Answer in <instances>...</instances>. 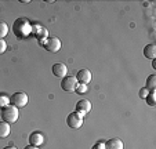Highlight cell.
Wrapping results in <instances>:
<instances>
[{
  "mask_svg": "<svg viewBox=\"0 0 156 149\" xmlns=\"http://www.w3.org/2000/svg\"><path fill=\"white\" fill-rule=\"evenodd\" d=\"M33 30L30 22L27 18H17L12 23V32L18 39H25L30 35V32Z\"/></svg>",
  "mask_w": 156,
  "mask_h": 149,
  "instance_id": "1",
  "label": "cell"
},
{
  "mask_svg": "<svg viewBox=\"0 0 156 149\" xmlns=\"http://www.w3.org/2000/svg\"><path fill=\"white\" fill-rule=\"evenodd\" d=\"M18 116H20V112H18V108H15L14 105H9L4 109H2V120L9 123V124L17 122Z\"/></svg>",
  "mask_w": 156,
  "mask_h": 149,
  "instance_id": "2",
  "label": "cell"
},
{
  "mask_svg": "<svg viewBox=\"0 0 156 149\" xmlns=\"http://www.w3.org/2000/svg\"><path fill=\"white\" fill-rule=\"evenodd\" d=\"M83 119H84V115L77 113V112H72L66 117V124L71 129H80L83 126Z\"/></svg>",
  "mask_w": 156,
  "mask_h": 149,
  "instance_id": "3",
  "label": "cell"
},
{
  "mask_svg": "<svg viewBox=\"0 0 156 149\" xmlns=\"http://www.w3.org/2000/svg\"><path fill=\"white\" fill-rule=\"evenodd\" d=\"M28 101H29V98H28V94L27 93H15L11 95V98H10V102H11V105H14L15 108H24V106L28 105Z\"/></svg>",
  "mask_w": 156,
  "mask_h": 149,
  "instance_id": "4",
  "label": "cell"
},
{
  "mask_svg": "<svg viewBox=\"0 0 156 149\" xmlns=\"http://www.w3.org/2000/svg\"><path fill=\"white\" fill-rule=\"evenodd\" d=\"M77 79H76V76H65L64 79H62V82H61V88L64 91H66V93H72V91H75L76 90V87H77Z\"/></svg>",
  "mask_w": 156,
  "mask_h": 149,
  "instance_id": "5",
  "label": "cell"
},
{
  "mask_svg": "<svg viewBox=\"0 0 156 149\" xmlns=\"http://www.w3.org/2000/svg\"><path fill=\"white\" fill-rule=\"evenodd\" d=\"M43 47L50 53H57L61 50V40L58 37H48L46 41H43Z\"/></svg>",
  "mask_w": 156,
  "mask_h": 149,
  "instance_id": "6",
  "label": "cell"
},
{
  "mask_svg": "<svg viewBox=\"0 0 156 149\" xmlns=\"http://www.w3.org/2000/svg\"><path fill=\"white\" fill-rule=\"evenodd\" d=\"M53 75L57 77H61V79H64L65 76H68V68H66V65L62 64V62L54 64L53 65Z\"/></svg>",
  "mask_w": 156,
  "mask_h": 149,
  "instance_id": "7",
  "label": "cell"
},
{
  "mask_svg": "<svg viewBox=\"0 0 156 149\" xmlns=\"http://www.w3.org/2000/svg\"><path fill=\"white\" fill-rule=\"evenodd\" d=\"M76 79L79 84H86L87 86L88 83L91 82V72L88 69H80L76 75Z\"/></svg>",
  "mask_w": 156,
  "mask_h": 149,
  "instance_id": "8",
  "label": "cell"
},
{
  "mask_svg": "<svg viewBox=\"0 0 156 149\" xmlns=\"http://www.w3.org/2000/svg\"><path fill=\"white\" fill-rule=\"evenodd\" d=\"M90 111H91V102L87 101V99H80L79 102L76 104V112L77 113L86 115V113H88Z\"/></svg>",
  "mask_w": 156,
  "mask_h": 149,
  "instance_id": "9",
  "label": "cell"
},
{
  "mask_svg": "<svg viewBox=\"0 0 156 149\" xmlns=\"http://www.w3.org/2000/svg\"><path fill=\"white\" fill-rule=\"evenodd\" d=\"M105 149H124L123 141L120 138H111L105 142Z\"/></svg>",
  "mask_w": 156,
  "mask_h": 149,
  "instance_id": "10",
  "label": "cell"
},
{
  "mask_svg": "<svg viewBox=\"0 0 156 149\" xmlns=\"http://www.w3.org/2000/svg\"><path fill=\"white\" fill-rule=\"evenodd\" d=\"M29 142H30V145H33V146H40L41 144L44 142V135L39 131L32 133V134L29 135Z\"/></svg>",
  "mask_w": 156,
  "mask_h": 149,
  "instance_id": "11",
  "label": "cell"
},
{
  "mask_svg": "<svg viewBox=\"0 0 156 149\" xmlns=\"http://www.w3.org/2000/svg\"><path fill=\"white\" fill-rule=\"evenodd\" d=\"M144 55L148 59H155L156 58V46L155 44H148L144 47Z\"/></svg>",
  "mask_w": 156,
  "mask_h": 149,
  "instance_id": "12",
  "label": "cell"
},
{
  "mask_svg": "<svg viewBox=\"0 0 156 149\" xmlns=\"http://www.w3.org/2000/svg\"><path fill=\"white\" fill-rule=\"evenodd\" d=\"M10 124L6 122H0V138H7L10 135Z\"/></svg>",
  "mask_w": 156,
  "mask_h": 149,
  "instance_id": "13",
  "label": "cell"
},
{
  "mask_svg": "<svg viewBox=\"0 0 156 149\" xmlns=\"http://www.w3.org/2000/svg\"><path fill=\"white\" fill-rule=\"evenodd\" d=\"M145 88H147V90H149V91L156 90V75H151V76H148Z\"/></svg>",
  "mask_w": 156,
  "mask_h": 149,
  "instance_id": "14",
  "label": "cell"
},
{
  "mask_svg": "<svg viewBox=\"0 0 156 149\" xmlns=\"http://www.w3.org/2000/svg\"><path fill=\"white\" fill-rule=\"evenodd\" d=\"M155 97H156V90H152V91H149V93H148V95H147V98H145V101L148 102V105H149V106H155V105H156Z\"/></svg>",
  "mask_w": 156,
  "mask_h": 149,
  "instance_id": "15",
  "label": "cell"
},
{
  "mask_svg": "<svg viewBox=\"0 0 156 149\" xmlns=\"http://www.w3.org/2000/svg\"><path fill=\"white\" fill-rule=\"evenodd\" d=\"M7 33H9V25L3 21H0V40L6 37Z\"/></svg>",
  "mask_w": 156,
  "mask_h": 149,
  "instance_id": "16",
  "label": "cell"
},
{
  "mask_svg": "<svg viewBox=\"0 0 156 149\" xmlns=\"http://www.w3.org/2000/svg\"><path fill=\"white\" fill-rule=\"evenodd\" d=\"M10 105V98L7 95L0 93V109H4L6 106Z\"/></svg>",
  "mask_w": 156,
  "mask_h": 149,
  "instance_id": "17",
  "label": "cell"
},
{
  "mask_svg": "<svg viewBox=\"0 0 156 149\" xmlns=\"http://www.w3.org/2000/svg\"><path fill=\"white\" fill-rule=\"evenodd\" d=\"M76 91L77 94H84L86 91H87V86L86 84H77V87H76Z\"/></svg>",
  "mask_w": 156,
  "mask_h": 149,
  "instance_id": "18",
  "label": "cell"
},
{
  "mask_svg": "<svg viewBox=\"0 0 156 149\" xmlns=\"http://www.w3.org/2000/svg\"><path fill=\"white\" fill-rule=\"evenodd\" d=\"M6 50H7V43L2 39V40H0V54H3Z\"/></svg>",
  "mask_w": 156,
  "mask_h": 149,
  "instance_id": "19",
  "label": "cell"
},
{
  "mask_svg": "<svg viewBox=\"0 0 156 149\" xmlns=\"http://www.w3.org/2000/svg\"><path fill=\"white\" fill-rule=\"evenodd\" d=\"M148 93H149V90H147V88H141L140 90V98H142V99H145L147 98V95H148Z\"/></svg>",
  "mask_w": 156,
  "mask_h": 149,
  "instance_id": "20",
  "label": "cell"
},
{
  "mask_svg": "<svg viewBox=\"0 0 156 149\" xmlns=\"http://www.w3.org/2000/svg\"><path fill=\"white\" fill-rule=\"evenodd\" d=\"M93 149H105V142H104V141H98V142L93 146Z\"/></svg>",
  "mask_w": 156,
  "mask_h": 149,
  "instance_id": "21",
  "label": "cell"
},
{
  "mask_svg": "<svg viewBox=\"0 0 156 149\" xmlns=\"http://www.w3.org/2000/svg\"><path fill=\"white\" fill-rule=\"evenodd\" d=\"M24 149H39V146H33V145H28V146H25Z\"/></svg>",
  "mask_w": 156,
  "mask_h": 149,
  "instance_id": "22",
  "label": "cell"
},
{
  "mask_svg": "<svg viewBox=\"0 0 156 149\" xmlns=\"http://www.w3.org/2000/svg\"><path fill=\"white\" fill-rule=\"evenodd\" d=\"M4 149H17V148H15V146H6Z\"/></svg>",
  "mask_w": 156,
  "mask_h": 149,
  "instance_id": "23",
  "label": "cell"
}]
</instances>
